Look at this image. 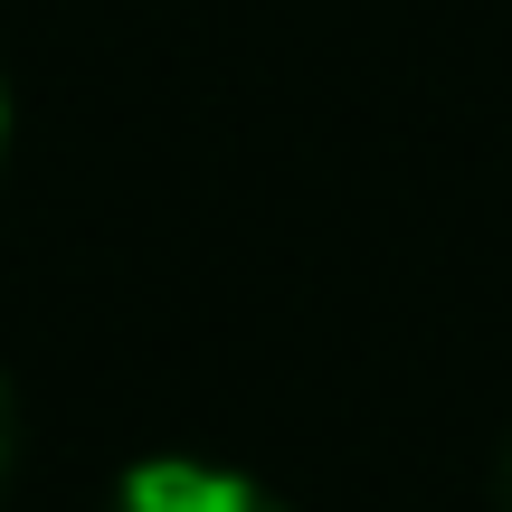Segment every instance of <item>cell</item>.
Returning <instances> with one entry per match:
<instances>
[{
  "mask_svg": "<svg viewBox=\"0 0 512 512\" xmlns=\"http://www.w3.org/2000/svg\"><path fill=\"white\" fill-rule=\"evenodd\" d=\"M105 512H285L266 484L228 475V465H190V456H152L114 484Z\"/></svg>",
  "mask_w": 512,
  "mask_h": 512,
  "instance_id": "obj_1",
  "label": "cell"
},
{
  "mask_svg": "<svg viewBox=\"0 0 512 512\" xmlns=\"http://www.w3.org/2000/svg\"><path fill=\"white\" fill-rule=\"evenodd\" d=\"M10 456H19V408H10V380H0V494H10Z\"/></svg>",
  "mask_w": 512,
  "mask_h": 512,
  "instance_id": "obj_2",
  "label": "cell"
},
{
  "mask_svg": "<svg viewBox=\"0 0 512 512\" xmlns=\"http://www.w3.org/2000/svg\"><path fill=\"white\" fill-rule=\"evenodd\" d=\"M494 494H503V512H512V446H503V475H494Z\"/></svg>",
  "mask_w": 512,
  "mask_h": 512,
  "instance_id": "obj_3",
  "label": "cell"
},
{
  "mask_svg": "<svg viewBox=\"0 0 512 512\" xmlns=\"http://www.w3.org/2000/svg\"><path fill=\"white\" fill-rule=\"evenodd\" d=\"M0 152H10V95H0Z\"/></svg>",
  "mask_w": 512,
  "mask_h": 512,
  "instance_id": "obj_4",
  "label": "cell"
}]
</instances>
